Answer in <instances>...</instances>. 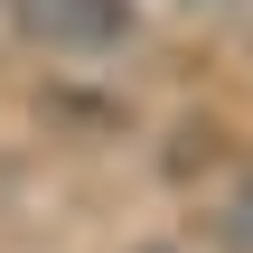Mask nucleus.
<instances>
[{
	"instance_id": "4",
	"label": "nucleus",
	"mask_w": 253,
	"mask_h": 253,
	"mask_svg": "<svg viewBox=\"0 0 253 253\" xmlns=\"http://www.w3.org/2000/svg\"><path fill=\"white\" fill-rule=\"evenodd\" d=\"M188 9H216V0H188Z\"/></svg>"
},
{
	"instance_id": "3",
	"label": "nucleus",
	"mask_w": 253,
	"mask_h": 253,
	"mask_svg": "<svg viewBox=\"0 0 253 253\" xmlns=\"http://www.w3.org/2000/svg\"><path fill=\"white\" fill-rule=\"evenodd\" d=\"M141 253H178V244H141Z\"/></svg>"
},
{
	"instance_id": "2",
	"label": "nucleus",
	"mask_w": 253,
	"mask_h": 253,
	"mask_svg": "<svg viewBox=\"0 0 253 253\" xmlns=\"http://www.w3.org/2000/svg\"><path fill=\"white\" fill-rule=\"evenodd\" d=\"M216 253H253V169L216 197Z\"/></svg>"
},
{
	"instance_id": "1",
	"label": "nucleus",
	"mask_w": 253,
	"mask_h": 253,
	"mask_svg": "<svg viewBox=\"0 0 253 253\" xmlns=\"http://www.w3.org/2000/svg\"><path fill=\"white\" fill-rule=\"evenodd\" d=\"M19 28L47 47H113L131 28V0H19Z\"/></svg>"
}]
</instances>
